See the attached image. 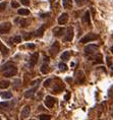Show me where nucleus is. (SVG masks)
I'll use <instances>...</instances> for the list:
<instances>
[{"instance_id": "nucleus-1", "label": "nucleus", "mask_w": 113, "mask_h": 120, "mask_svg": "<svg viewBox=\"0 0 113 120\" xmlns=\"http://www.w3.org/2000/svg\"><path fill=\"white\" fill-rule=\"evenodd\" d=\"M8 65H9V63H8L6 66H4V70H3V76L5 77H11L13 75H15L16 72H17V68L14 66V65H11L8 67Z\"/></svg>"}, {"instance_id": "nucleus-2", "label": "nucleus", "mask_w": 113, "mask_h": 120, "mask_svg": "<svg viewBox=\"0 0 113 120\" xmlns=\"http://www.w3.org/2000/svg\"><path fill=\"white\" fill-rule=\"evenodd\" d=\"M99 38V36L97 34H94V33H89L85 36V37H83L81 40H79V43L82 44H86V43H89V42H93L95 40H97V39Z\"/></svg>"}, {"instance_id": "nucleus-3", "label": "nucleus", "mask_w": 113, "mask_h": 120, "mask_svg": "<svg viewBox=\"0 0 113 120\" xmlns=\"http://www.w3.org/2000/svg\"><path fill=\"white\" fill-rule=\"evenodd\" d=\"M98 49H99L98 45H94V44L88 45V46L85 48V54L86 55H91V54H94L96 51H98Z\"/></svg>"}, {"instance_id": "nucleus-4", "label": "nucleus", "mask_w": 113, "mask_h": 120, "mask_svg": "<svg viewBox=\"0 0 113 120\" xmlns=\"http://www.w3.org/2000/svg\"><path fill=\"white\" fill-rule=\"evenodd\" d=\"M11 23L10 22H3L0 25V34H6L10 31Z\"/></svg>"}, {"instance_id": "nucleus-5", "label": "nucleus", "mask_w": 113, "mask_h": 120, "mask_svg": "<svg viewBox=\"0 0 113 120\" xmlns=\"http://www.w3.org/2000/svg\"><path fill=\"white\" fill-rule=\"evenodd\" d=\"M73 39V29L69 26L66 30V33H65V37H64V41L66 42H70Z\"/></svg>"}, {"instance_id": "nucleus-6", "label": "nucleus", "mask_w": 113, "mask_h": 120, "mask_svg": "<svg viewBox=\"0 0 113 120\" xmlns=\"http://www.w3.org/2000/svg\"><path fill=\"white\" fill-rule=\"evenodd\" d=\"M55 102H56V99L51 97V96H47L45 98V105H46V107H48V108H52L54 106Z\"/></svg>"}, {"instance_id": "nucleus-7", "label": "nucleus", "mask_w": 113, "mask_h": 120, "mask_svg": "<svg viewBox=\"0 0 113 120\" xmlns=\"http://www.w3.org/2000/svg\"><path fill=\"white\" fill-rule=\"evenodd\" d=\"M30 112H31V107H30L29 105H26V106H25V108L22 110V114H20V118H22V120L28 118L30 116Z\"/></svg>"}, {"instance_id": "nucleus-8", "label": "nucleus", "mask_w": 113, "mask_h": 120, "mask_svg": "<svg viewBox=\"0 0 113 120\" xmlns=\"http://www.w3.org/2000/svg\"><path fill=\"white\" fill-rule=\"evenodd\" d=\"M85 73L83 72L82 70H79V71H78V72H76V75H75V82H78V83H79V85H81V83H83L85 82Z\"/></svg>"}, {"instance_id": "nucleus-9", "label": "nucleus", "mask_w": 113, "mask_h": 120, "mask_svg": "<svg viewBox=\"0 0 113 120\" xmlns=\"http://www.w3.org/2000/svg\"><path fill=\"white\" fill-rule=\"evenodd\" d=\"M38 58H39V54L38 53H34V54H32V56H31V59H30V67H34L36 64H37V62H38Z\"/></svg>"}, {"instance_id": "nucleus-10", "label": "nucleus", "mask_w": 113, "mask_h": 120, "mask_svg": "<svg viewBox=\"0 0 113 120\" xmlns=\"http://www.w3.org/2000/svg\"><path fill=\"white\" fill-rule=\"evenodd\" d=\"M49 51H50V53H51L52 55H56V54L58 53V51H59V43L58 42H54L52 46L50 47Z\"/></svg>"}, {"instance_id": "nucleus-11", "label": "nucleus", "mask_w": 113, "mask_h": 120, "mask_svg": "<svg viewBox=\"0 0 113 120\" xmlns=\"http://www.w3.org/2000/svg\"><path fill=\"white\" fill-rule=\"evenodd\" d=\"M68 20V14L67 13H62L60 16L58 17V23L59 25H65Z\"/></svg>"}, {"instance_id": "nucleus-12", "label": "nucleus", "mask_w": 113, "mask_h": 120, "mask_svg": "<svg viewBox=\"0 0 113 120\" xmlns=\"http://www.w3.org/2000/svg\"><path fill=\"white\" fill-rule=\"evenodd\" d=\"M64 33V29L63 28H55L54 30H53V34H54L55 37H60V36L63 35Z\"/></svg>"}, {"instance_id": "nucleus-13", "label": "nucleus", "mask_w": 113, "mask_h": 120, "mask_svg": "<svg viewBox=\"0 0 113 120\" xmlns=\"http://www.w3.org/2000/svg\"><path fill=\"white\" fill-rule=\"evenodd\" d=\"M45 29H46V26L45 25L41 26L40 28L37 30V32H36V36H37L38 38H42L43 35H44V31H45Z\"/></svg>"}, {"instance_id": "nucleus-14", "label": "nucleus", "mask_w": 113, "mask_h": 120, "mask_svg": "<svg viewBox=\"0 0 113 120\" xmlns=\"http://www.w3.org/2000/svg\"><path fill=\"white\" fill-rule=\"evenodd\" d=\"M83 22L87 23V25L90 26L91 25V19H90V12L89 11H86L84 16H83Z\"/></svg>"}, {"instance_id": "nucleus-15", "label": "nucleus", "mask_w": 113, "mask_h": 120, "mask_svg": "<svg viewBox=\"0 0 113 120\" xmlns=\"http://www.w3.org/2000/svg\"><path fill=\"white\" fill-rule=\"evenodd\" d=\"M37 86H36V88H34V89H31V90H29V91H26V93H25V97L26 98H32L33 96L35 95V93H36V91H37Z\"/></svg>"}, {"instance_id": "nucleus-16", "label": "nucleus", "mask_w": 113, "mask_h": 120, "mask_svg": "<svg viewBox=\"0 0 113 120\" xmlns=\"http://www.w3.org/2000/svg\"><path fill=\"white\" fill-rule=\"evenodd\" d=\"M62 4H63L64 8L70 9L72 7V0H62Z\"/></svg>"}, {"instance_id": "nucleus-17", "label": "nucleus", "mask_w": 113, "mask_h": 120, "mask_svg": "<svg viewBox=\"0 0 113 120\" xmlns=\"http://www.w3.org/2000/svg\"><path fill=\"white\" fill-rule=\"evenodd\" d=\"M62 89H63V85H61V83H56L55 86L53 88V92L52 93H59Z\"/></svg>"}, {"instance_id": "nucleus-18", "label": "nucleus", "mask_w": 113, "mask_h": 120, "mask_svg": "<svg viewBox=\"0 0 113 120\" xmlns=\"http://www.w3.org/2000/svg\"><path fill=\"white\" fill-rule=\"evenodd\" d=\"M70 57V51H65V52L62 53L61 55V59L63 60V61H65V60H68Z\"/></svg>"}, {"instance_id": "nucleus-19", "label": "nucleus", "mask_w": 113, "mask_h": 120, "mask_svg": "<svg viewBox=\"0 0 113 120\" xmlns=\"http://www.w3.org/2000/svg\"><path fill=\"white\" fill-rule=\"evenodd\" d=\"M0 51H1V54L3 56H6L8 54V49L4 46V45H2V44H0Z\"/></svg>"}, {"instance_id": "nucleus-20", "label": "nucleus", "mask_w": 113, "mask_h": 120, "mask_svg": "<svg viewBox=\"0 0 113 120\" xmlns=\"http://www.w3.org/2000/svg\"><path fill=\"white\" fill-rule=\"evenodd\" d=\"M1 97L2 99H10V98H12V93L11 92H4V93H2V95H1Z\"/></svg>"}, {"instance_id": "nucleus-21", "label": "nucleus", "mask_w": 113, "mask_h": 120, "mask_svg": "<svg viewBox=\"0 0 113 120\" xmlns=\"http://www.w3.org/2000/svg\"><path fill=\"white\" fill-rule=\"evenodd\" d=\"M9 82L8 80H2L0 82V89H7L9 86Z\"/></svg>"}, {"instance_id": "nucleus-22", "label": "nucleus", "mask_w": 113, "mask_h": 120, "mask_svg": "<svg viewBox=\"0 0 113 120\" xmlns=\"http://www.w3.org/2000/svg\"><path fill=\"white\" fill-rule=\"evenodd\" d=\"M17 13H19V15H28L30 13V10L26 9V8H22V9L17 10Z\"/></svg>"}, {"instance_id": "nucleus-23", "label": "nucleus", "mask_w": 113, "mask_h": 120, "mask_svg": "<svg viewBox=\"0 0 113 120\" xmlns=\"http://www.w3.org/2000/svg\"><path fill=\"white\" fill-rule=\"evenodd\" d=\"M11 41H12V43H20L22 42V36H19V35H16V36H14V37L11 39Z\"/></svg>"}, {"instance_id": "nucleus-24", "label": "nucleus", "mask_w": 113, "mask_h": 120, "mask_svg": "<svg viewBox=\"0 0 113 120\" xmlns=\"http://www.w3.org/2000/svg\"><path fill=\"white\" fill-rule=\"evenodd\" d=\"M94 59H96L94 61V63H102L103 62V60H102V55H101V54H97L96 56H95V58Z\"/></svg>"}, {"instance_id": "nucleus-25", "label": "nucleus", "mask_w": 113, "mask_h": 120, "mask_svg": "<svg viewBox=\"0 0 113 120\" xmlns=\"http://www.w3.org/2000/svg\"><path fill=\"white\" fill-rule=\"evenodd\" d=\"M28 23H29V20L26 19H22L19 20V26H20V28H26V26H28Z\"/></svg>"}, {"instance_id": "nucleus-26", "label": "nucleus", "mask_w": 113, "mask_h": 120, "mask_svg": "<svg viewBox=\"0 0 113 120\" xmlns=\"http://www.w3.org/2000/svg\"><path fill=\"white\" fill-rule=\"evenodd\" d=\"M48 71H49L48 64H47V63H46V64L44 63V64L42 65V66H41V72H42V73H47Z\"/></svg>"}, {"instance_id": "nucleus-27", "label": "nucleus", "mask_w": 113, "mask_h": 120, "mask_svg": "<svg viewBox=\"0 0 113 120\" xmlns=\"http://www.w3.org/2000/svg\"><path fill=\"white\" fill-rule=\"evenodd\" d=\"M12 103L11 102H2V103H0V106L2 108H10Z\"/></svg>"}, {"instance_id": "nucleus-28", "label": "nucleus", "mask_w": 113, "mask_h": 120, "mask_svg": "<svg viewBox=\"0 0 113 120\" xmlns=\"http://www.w3.org/2000/svg\"><path fill=\"white\" fill-rule=\"evenodd\" d=\"M58 67H59V69H60V71H66L67 70V66L65 63H59Z\"/></svg>"}, {"instance_id": "nucleus-29", "label": "nucleus", "mask_w": 113, "mask_h": 120, "mask_svg": "<svg viewBox=\"0 0 113 120\" xmlns=\"http://www.w3.org/2000/svg\"><path fill=\"white\" fill-rule=\"evenodd\" d=\"M40 120H51V116L47 114H42L40 115Z\"/></svg>"}, {"instance_id": "nucleus-30", "label": "nucleus", "mask_w": 113, "mask_h": 120, "mask_svg": "<svg viewBox=\"0 0 113 120\" xmlns=\"http://www.w3.org/2000/svg\"><path fill=\"white\" fill-rule=\"evenodd\" d=\"M52 82V79H47V80H45L44 82V83H43V86H45V88H47V86H50V83Z\"/></svg>"}, {"instance_id": "nucleus-31", "label": "nucleus", "mask_w": 113, "mask_h": 120, "mask_svg": "<svg viewBox=\"0 0 113 120\" xmlns=\"http://www.w3.org/2000/svg\"><path fill=\"white\" fill-rule=\"evenodd\" d=\"M6 7V2H0V11H3Z\"/></svg>"}, {"instance_id": "nucleus-32", "label": "nucleus", "mask_w": 113, "mask_h": 120, "mask_svg": "<svg viewBox=\"0 0 113 120\" xmlns=\"http://www.w3.org/2000/svg\"><path fill=\"white\" fill-rule=\"evenodd\" d=\"M22 2V4H23L25 6H29L30 5V0H19Z\"/></svg>"}, {"instance_id": "nucleus-33", "label": "nucleus", "mask_w": 113, "mask_h": 120, "mask_svg": "<svg viewBox=\"0 0 113 120\" xmlns=\"http://www.w3.org/2000/svg\"><path fill=\"white\" fill-rule=\"evenodd\" d=\"M11 6H12L13 8H19V4L17 3V2H15V1H12V2H11Z\"/></svg>"}, {"instance_id": "nucleus-34", "label": "nucleus", "mask_w": 113, "mask_h": 120, "mask_svg": "<svg viewBox=\"0 0 113 120\" xmlns=\"http://www.w3.org/2000/svg\"><path fill=\"white\" fill-rule=\"evenodd\" d=\"M23 39H25V40H29V39H31V34H29V33L23 34Z\"/></svg>"}, {"instance_id": "nucleus-35", "label": "nucleus", "mask_w": 113, "mask_h": 120, "mask_svg": "<svg viewBox=\"0 0 113 120\" xmlns=\"http://www.w3.org/2000/svg\"><path fill=\"white\" fill-rule=\"evenodd\" d=\"M107 64H108V66H111L112 65V62H111V58H110L109 56H107Z\"/></svg>"}, {"instance_id": "nucleus-36", "label": "nucleus", "mask_w": 113, "mask_h": 120, "mask_svg": "<svg viewBox=\"0 0 113 120\" xmlns=\"http://www.w3.org/2000/svg\"><path fill=\"white\" fill-rule=\"evenodd\" d=\"M74 1H75V3L78 4V6H82V5H83V2H84L83 0H74Z\"/></svg>"}, {"instance_id": "nucleus-37", "label": "nucleus", "mask_w": 113, "mask_h": 120, "mask_svg": "<svg viewBox=\"0 0 113 120\" xmlns=\"http://www.w3.org/2000/svg\"><path fill=\"white\" fill-rule=\"evenodd\" d=\"M69 98H70V93H67V94L66 95H65V97H64V99H65V100H69Z\"/></svg>"}, {"instance_id": "nucleus-38", "label": "nucleus", "mask_w": 113, "mask_h": 120, "mask_svg": "<svg viewBox=\"0 0 113 120\" xmlns=\"http://www.w3.org/2000/svg\"><path fill=\"white\" fill-rule=\"evenodd\" d=\"M112 94H113V86H111V89L109 90V94H108V96H112Z\"/></svg>"}, {"instance_id": "nucleus-39", "label": "nucleus", "mask_w": 113, "mask_h": 120, "mask_svg": "<svg viewBox=\"0 0 113 120\" xmlns=\"http://www.w3.org/2000/svg\"><path fill=\"white\" fill-rule=\"evenodd\" d=\"M28 48H31V49H34L35 45L34 44H28Z\"/></svg>"}, {"instance_id": "nucleus-40", "label": "nucleus", "mask_w": 113, "mask_h": 120, "mask_svg": "<svg viewBox=\"0 0 113 120\" xmlns=\"http://www.w3.org/2000/svg\"><path fill=\"white\" fill-rule=\"evenodd\" d=\"M110 50H111V52H112V53H113V46H112V47H111V49H110Z\"/></svg>"}, {"instance_id": "nucleus-41", "label": "nucleus", "mask_w": 113, "mask_h": 120, "mask_svg": "<svg viewBox=\"0 0 113 120\" xmlns=\"http://www.w3.org/2000/svg\"><path fill=\"white\" fill-rule=\"evenodd\" d=\"M83 1H84V2H88L89 0H83Z\"/></svg>"}, {"instance_id": "nucleus-42", "label": "nucleus", "mask_w": 113, "mask_h": 120, "mask_svg": "<svg viewBox=\"0 0 113 120\" xmlns=\"http://www.w3.org/2000/svg\"><path fill=\"white\" fill-rule=\"evenodd\" d=\"M49 1H50V2H51V3H52V2H53V1H54V0H49Z\"/></svg>"}, {"instance_id": "nucleus-43", "label": "nucleus", "mask_w": 113, "mask_h": 120, "mask_svg": "<svg viewBox=\"0 0 113 120\" xmlns=\"http://www.w3.org/2000/svg\"><path fill=\"white\" fill-rule=\"evenodd\" d=\"M32 120H34V119H32Z\"/></svg>"}, {"instance_id": "nucleus-44", "label": "nucleus", "mask_w": 113, "mask_h": 120, "mask_svg": "<svg viewBox=\"0 0 113 120\" xmlns=\"http://www.w3.org/2000/svg\"><path fill=\"white\" fill-rule=\"evenodd\" d=\"M112 38H113V36H112Z\"/></svg>"}]
</instances>
